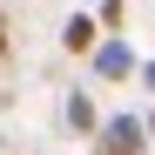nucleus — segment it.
I'll list each match as a JSON object with an SVG mask.
<instances>
[{"mask_svg": "<svg viewBox=\"0 0 155 155\" xmlns=\"http://www.w3.org/2000/svg\"><path fill=\"white\" fill-rule=\"evenodd\" d=\"M94 41H101V27H94V14H68V27H61V47H68V54H88Z\"/></svg>", "mask_w": 155, "mask_h": 155, "instance_id": "3", "label": "nucleus"}, {"mask_svg": "<svg viewBox=\"0 0 155 155\" xmlns=\"http://www.w3.org/2000/svg\"><path fill=\"white\" fill-rule=\"evenodd\" d=\"M135 74H142V88H148V94H155V61H142V68H135Z\"/></svg>", "mask_w": 155, "mask_h": 155, "instance_id": "6", "label": "nucleus"}, {"mask_svg": "<svg viewBox=\"0 0 155 155\" xmlns=\"http://www.w3.org/2000/svg\"><path fill=\"white\" fill-rule=\"evenodd\" d=\"M94 27H101V34H121V27H128V0H101Z\"/></svg>", "mask_w": 155, "mask_h": 155, "instance_id": "5", "label": "nucleus"}, {"mask_svg": "<svg viewBox=\"0 0 155 155\" xmlns=\"http://www.w3.org/2000/svg\"><path fill=\"white\" fill-rule=\"evenodd\" d=\"M0 54H7V27H0Z\"/></svg>", "mask_w": 155, "mask_h": 155, "instance_id": "8", "label": "nucleus"}, {"mask_svg": "<svg viewBox=\"0 0 155 155\" xmlns=\"http://www.w3.org/2000/svg\"><path fill=\"white\" fill-rule=\"evenodd\" d=\"M148 135H142V115H108L94 128V155H142Z\"/></svg>", "mask_w": 155, "mask_h": 155, "instance_id": "1", "label": "nucleus"}, {"mask_svg": "<svg viewBox=\"0 0 155 155\" xmlns=\"http://www.w3.org/2000/svg\"><path fill=\"white\" fill-rule=\"evenodd\" d=\"M142 135H148V148H155V115H142Z\"/></svg>", "mask_w": 155, "mask_h": 155, "instance_id": "7", "label": "nucleus"}, {"mask_svg": "<svg viewBox=\"0 0 155 155\" xmlns=\"http://www.w3.org/2000/svg\"><path fill=\"white\" fill-rule=\"evenodd\" d=\"M88 61H94V74H101V81H128V74L142 68V61H135V47H128L121 34H108V41H94V47H88Z\"/></svg>", "mask_w": 155, "mask_h": 155, "instance_id": "2", "label": "nucleus"}, {"mask_svg": "<svg viewBox=\"0 0 155 155\" xmlns=\"http://www.w3.org/2000/svg\"><path fill=\"white\" fill-rule=\"evenodd\" d=\"M68 128H74V135H94V128H101V115H94L88 88H74V94H68Z\"/></svg>", "mask_w": 155, "mask_h": 155, "instance_id": "4", "label": "nucleus"}]
</instances>
